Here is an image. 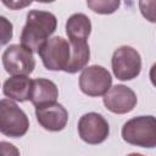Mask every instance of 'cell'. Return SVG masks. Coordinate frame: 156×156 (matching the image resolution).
Instances as JSON below:
<instances>
[{"label": "cell", "mask_w": 156, "mask_h": 156, "mask_svg": "<svg viewBox=\"0 0 156 156\" xmlns=\"http://www.w3.org/2000/svg\"><path fill=\"white\" fill-rule=\"evenodd\" d=\"M56 16L49 11L32 10L27 13L26 24L21 33V45L32 52L39 50L50 39L49 37L56 30Z\"/></svg>", "instance_id": "1"}, {"label": "cell", "mask_w": 156, "mask_h": 156, "mask_svg": "<svg viewBox=\"0 0 156 156\" xmlns=\"http://www.w3.org/2000/svg\"><path fill=\"white\" fill-rule=\"evenodd\" d=\"M121 133L123 140L130 145L146 149L156 147V117H133L123 124Z\"/></svg>", "instance_id": "2"}, {"label": "cell", "mask_w": 156, "mask_h": 156, "mask_svg": "<svg viewBox=\"0 0 156 156\" xmlns=\"http://www.w3.org/2000/svg\"><path fill=\"white\" fill-rule=\"evenodd\" d=\"M29 128V119L24 111L10 99L0 101V132L10 138L23 136Z\"/></svg>", "instance_id": "3"}, {"label": "cell", "mask_w": 156, "mask_h": 156, "mask_svg": "<svg viewBox=\"0 0 156 156\" xmlns=\"http://www.w3.org/2000/svg\"><path fill=\"white\" fill-rule=\"evenodd\" d=\"M111 66L113 74L119 80H132L140 74L141 57L140 54L132 46L123 45L115 50Z\"/></svg>", "instance_id": "4"}, {"label": "cell", "mask_w": 156, "mask_h": 156, "mask_svg": "<svg viewBox=\"0 0 156 156\" xmlns=\"http://www.w3.org/2000/svg\"><path fill=\"white\" fill-rule=\"evenodd\" d=\"M38 54L46 69L66 71L71 60V44L62 37H52Z\"/></svg>", "instance_id": "5"}, {"label": "cell", "mask_w": 156, "mask_h": 156, "mask_svg": "<svg viewBox=\"0 0 156 156\" xmlns=\"http://www.w3.org/2000/svg\"><path fill=\"white\" fill-rule=\"evenodd\" d=\"M112 85L110 72L99 65L85 67L79 76V88L88 96H104Z\"/></svg>", "instance_id": "6"}, {"label": "cell", "mask_w": 156, "mask_h": 156, "mask_svg": "<svg viewBox=\"0 0 156 156\" xmlns=\"http://www.w3.org/2000/svg\"><path fill=\"white\" fill-rule=\"evenodd\" d=\"M2 66L11 76H28L34 71L35 60L33 52L21 44H12L2 52Z\"/></svg>", "instance_id": "7"}, {"label": "cell", "mask_w": 156, "mask_h": 156, "mask_svg": "<svg viewBox=\"0 0 156 156\" xmlns=\"http://www.w3.org/2000/svg\"><path fill=\"white\" fill-rule=\"evenodd\" d=\"M78 134L84 143L98 145L107 139L110 134V126L102 115L88 112L78 121Z\"/></svg>", "instance_id": "8"}, {"label": "cell", "mask_w": 156, "mask_h": 156, "mask_svg": "<svg viewBox=\"0 0 156 156\" xmlns=\"http://www.w3.org/2000/svg\"><path fill=\"white\" fill-rule=\"evenodd\" d=\"M104 105L112 113L124 115L134 110L138 99L135 93L127 85L117 84L104 95Z\"/></svg>", "instance_id": "9"}, {"label": "cell", "mask_w": 156, "mask_h": 156, "mask_svg": "<svg viewBox=\"0 0 156 156\" xmlns=\"http://www.w3.org/2000/svg\"><path fill=\"white\" fill-rule=\"evenodd\" d=\"M35 117L38 123L49 132L62 130L68 121V112L61 104H51L35 108Z\"/></svg>", "instance_id": "10"}, {"label": "cell", "mask_w": 156, "mask_h": 156, "mask_svg": "<svg viewBox=\"0 0 156 156\" xmlns=\"http://www.w3.org/2000/svg\"><path fill=\"white\" fill-rule=\"evenodd\" d=\"M57 98H58V89L52 80L45 78L33 79L29 100L35 108L55 104Z\"/></svg>", "instance_id": "11"}, {"label": "cell", "mask_w": 156, "mask_h": 156, "mask_svg": "<svg viewBox=\"0 0 156 156\" xmlns=\"http://www.w3.org/2000/svg\"><path fill=\"white\" fill-rule=\"evenodd\" d=\"M33 79L27 76H12L4 82L2 93L10 100H16L20 102L30 99Z\"/></svg>", "instance_id": "12"}, {"label": "cell", "mask_w": 156, "mask_h": 156, "mask_svg": "<svg viewBox=\"0 0 156 156\" xmlns=\"http://www.w3.org/2000/svg\"><path fill=\"white\" fill-rule=\"evenodd\" d=\"M91 32V22L84 13H74L66 22V34L71 43L87 41Z\"/></svg>", "instance_id": "13"}, {"label": "cell", "mask_w": 156, "mask_h": 156, "mask_svg": "<svg viewBox=\"0 0 156 156\" xmlns=\"http://www.w3.org/2000/svg\"><path fill=\"white\" fill-rule=\"evenodd\" d=\"M69 44H71V60L65 72L73 74L85 68V66L90 60V50L87 41H83V43L69 41Z\"/></svg>", "instance_id": "14"}, {"label": "cell", "mask_w": 156, "mask_h": 156, "mask_svg": "<svg viewBox=\"0 0 156 156\" xmlns=\"http://www.w3.org/2000/svg\"><path fill=\"white\" fill-rule=\"evenodd\" d=\"M121 5L119 0H89L87 6L99 15H110L113 13Z\"/></svg>", "instance_id": "15"}, {"label": "cell", "mask_w": 156, "mask_h": 156, "mask_svg": "<svg viewBox=\"0 0 156 156\" xmlns=\"http://www.w3.org/2000/svg\"><path fill=\"white\" fill-rule=\"evenodd\" d=\"M138 5L143 17L151 23H156V0H140Z\"/></svg>", "instance_id": "16"}, {"label": "cell", "mask_w": 156, "mask_h": 156, "mask_svg": "<svg viewBox=\"0 0 156 156\" xmlns=\"http://www.w3.org/2000/svg\"><path fill=\"white\" fill-rule=\"evenodd\" d=\"M1 26V45H5L12 38V23L6 20V17H0Z\"/></svg>", "instance_id": "17"}, {"label": "cell", "mask_w": 156, "mask_h": 156, "mask_svg": "<svg viewBox=\"0 0 156 156\" xmlns=\"http://www.w3.org/2000/svg\"><path fill=\"white\" fill-rule=\"evenodd\" d=\"M0 150H1V156H20V150L15 145L7 141L0 143Z\"/></svg>", "instance_id": "18"}, {"label": "cell", "mask_w": 156, "mask_h": 156, "mask_svg": "<svg viewBox=\"0 0 156 156\" xmlns=\"http://www.w3.org/2000/svg\"><path fill=\"white\" fill-rule=\"evenodd\" d=\"M2 4L10 9H13V10H18V9H22V7H26L28 5L32 4V1H6V0H2Z\"/></svg>", "instance_id": "19"}, {"label": "cell", "mask_w": 156, "mask_h": 156, "mask_svg": "<svg viewBox=\"0 0 156 156\" xmlns=\"http://www.w3.org/2000/svg\"><path fill=\"white\" fill-rule=\"evenodd\" d=\"M149 77H150V80L152 83V85L156 88V63H154L150 68V72H149Z\"/></svg>", "instance_id": "20"}, {"label": "cell", "mask_w": 156, "mask_h": 156, "mask_svg": "<svg viewBox=\"0 0 156 156\" xmlns=\"http://www.w3.org/2000/svg\"><path fill=\"white\" fill-rule=\"evenodd\" d=\"M127 156H144V155L138 154V152H133V154H129V155H127Z\"/></svg>", "instance_id": "21"}]
</instances>
